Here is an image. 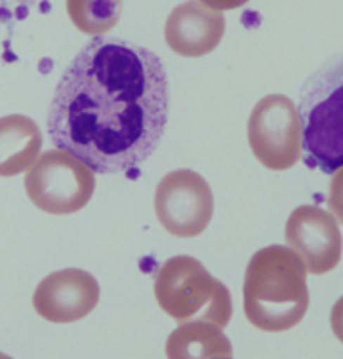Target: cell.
Listing matches in <instances>:
<instances>
[{
  "label": "cell",
  "mask_w": 343,
  "mask_h": 359,
  "mask_svg": "<svg viewBox=\"0 0 343 359\" xmlns=\"http://www.w3.org/2000/svg\"><path fill=\"white\" fill-rule=\"evenodd\" d=\"M168 103L159 55L122 39L96 36L61 74L48 135L93 173L130 171L157 151Z\"/></svg>",
  "instance_id": "obj_1"
},
{
  "label": "cell",
  "mask_w": 343,
  "mask_h": 359,
  "mask_svg": "<svg viewBox=\"0 0 343 359\" xmlns=\"http://www.w3.org/2000/svg\"><path fill=\"white\" fill-rule=\"evenodd\" d=\"M42 149V133L34 120L23 114L0 118V177L27 171Z\"/></svg>",
  "instance_id": "obj_11"
},
{
  "label": "cell",
  "mask_w": 343,
  "mask_h": 359,
  "mask_svg": "<svg viewBox=\"0 0 343 359\" xmlns=\"http://www.w3.org/2000/svg\"><path fill=\"white\" fill-rule=\"evenodd\" d=\"M67 13L80 33L101 36L119 23L122 0H67Z\"/></svg>",
  "instance_id": "obj_13"
},
{
  "label": "cell",
  "mask_w": 343,
  "mask_h": 359,
  "mask_svg": "<svg viewBox=\"0 0 343 359\" xmlns=\"http://www.w3.org/2000/svg\"><path fill=\"white\" fill-rule=\"evenodd\" d=\"M155 297L178 323L210 321L225 329L233 318L229 289L193 257H170L162 262L155 276Z\"/></svg>",
  "instance_id": "obj_4"
},
{
  "label": "cell",
  "mask_w": 343,
  "mask_h": 359,
  "mask_svg": "<svg viewBox=\"0 0 343 359\" xmlns=\"http://www.w3.org/2000/svg\"><path fill=\"white\" fill-rule=\"evenodd\" d=\"M330 325L334 334H336V339L343 344V297H339L336 304L332 306Z\"/></svg>",
  "instance_id": "obj_15"
},
{
  "label": "cell",
  "mask_w": 343,
  "mask_h": 359,
  "mask_svg": "<svg viewBox=\"0 0 343 359\" xmlns=\"http://www.w3.org/2000/svg\"><path fill=\"white\" fill-rule=\"evenodd\" d=\"M98 280L80 268L52 272L40 281L33 294L37 313L52 323H73L82 320L98 306Z\"/></svg>",
  "instance_id": "obj_9"
},
{
  "label": "cell",
  "mask_w": 343,
  "mask_h": 359,
  "mask_svg": "<svg viewBox=\"0 0 343 359\" xmlns=\"http://www.w3.org/2000/svg\"><path fill=\"white\" fill-rule=\"evenodd\" d=\"M214 359H233V355H219V358H214Z\"/></svg>",
  "instance_id": "obj_17"
},
{
  "label": "cell",
  "mask_w": 343,
  "mask_h": 359,
  "mask_svg": "<svg viewBox=\"0 0 343 359\" xmlns=\"http://www.w3.org/2000/svg\"><path fill=\"white\" fill-rule=\"evenodd\" d=\"M286 242L311 274H326L342 259L343 238L336 217L317 205H299L292 211Z\"/></svg>",
  "instance_id": "obj_8"
},
{
  "label": "cell",
  "mask_w": 343,
  "mask_h": 359,
  "mask_svg": "<svg viewBox=\"0 0 343 359\" xmlns=\"http://www.w3.org/2000/svg\"><path fill=\"white\" fill-rule=\"evenodd\" d=\"M245 313L265 333H284L305 318L309 308L307 268L284 245L259 249L245 272Z\"/></svg>",
  "instance_id": "obj_2"
},
{
  "label": "cell",
  "mask_w": 343,
  "mask_h": 359,
  "mask_svg": "<svg viewBox=\"0 0 343 359\" xmlns=\"http://www.w3.org/2000/svg\"><path fill=\"white\" fill-rule=\"evenodd\" d=\"M233 355V346L224 329L210 321L179 323L166 340L168 359H214Z\"/></svg>",
  "instance_id": "obj_12"
},
{
  "label": "cell",
  "mask_w": 343,
  "mask_h": 359,
  "mask_svg": "<svg viewBox=\"0 0 343 359\" xmlns=\"http://www.w3.org/2000/svg\"><path fill=\"white\" fill-rule=\"evenodd\" d=\"M29 200L52 215H71L90 202L96 190L93 171L79 158L61 149L40 154L27 170Z\"/></svg>",
  "instance_id": "obj_5"
},
{
  "label": "cell",
  "mask_w": 343,
  "mask_h": 359,
  "mask_svg": "<svg viewBox=\"0 0 343 359\" xmlns=\"http://www.w3.org/2000/svg\"><path fill=\"white\" fill-rule=\"evenodd\" d=\"M328 208H330L332 215L337 217V221L343 224V168L332 173Z\"/></svg>",
  "instance_id": "obj_14"
},
{
  "label": "cell",
  "mask_w": 343,
  "mask_h": 359,
  "mask_svg": "<svg viewBox=\"0 0 343 359\" xmlns=\"http://www.w3.org/2000/svg\"><path fill=\"white\" fill-rule=\"evenodd\" d=\"M297 114L305 165L326 175L343 168V53L328 59L305 82Z\"/></svg>",
  "instance_id": "obj_3"
},
{
  "label": "cell",
  "mask_w": 343,
  "mask_h": 359,
  "mask_svg": "<svg viewBox=\"0 0 343 359\" xmlns=\"http://www.w3.org/2000/svg\"><path fill=\"white\" fill-rule=\"evenodd\" d=\"M155 211L160 224L172 236L195 238L202 234L214 215L210 184L197 171H170L157 187Z\"/></svg>",
  "instance_id": "obj_7"
},
{
  "label": "cell",
  "mask_w": 343,
  "mask_h": 359,
  "mask_svg": "<svg viewBox=\"0 0 343 359\" xmlns=\"http://www.w3.org/2000/svg\"><path fill=\"white\" fill-rule=\"evenodd\" d=\"M225 34V18L200 0H187L172 10L164 25L166 44L183 57L212 53Z\"/></svg>",
  "instance_id": "obj_10"
},
{
  "label": "cell",
  "mask_w": 343,
  "mask_h": 359,
  "mask_svg": "<svg viewBox=\"0 0 343 359\" xmlns=\"http://www.w3.org/2000/svg\"><path fill=\"white\" fill-rule=\"evenodd\" d=\"M248 143L267 170L294 168L304 154V128L294 101L283 93L259 99L248 120Z\"/></svg>",
  "instance_id": "obj_6"
},
{
  "label": "cell",
  "mask_w": 343,
  "mask_h": 359,
  "mask_svg": "<svg viewBox=\"0 0 343 359\" xmlns=\"http://www.w3.org/2000/svg\"><path fill=\"white\" fill-rule=\"evenodd\" d=\"M0 359H13V358H10V355H6V353H0Z\"/></svg>",
  "instance_id": "obj_18"
},
{
  "label": "cell",
  "mask_w": 343,
  "mask_h": 359,
  "mask_svg": "<svg viewBox=\"0 0 343 359\" xmlns=\"http://www.w3.org/2000/svg\"><path fill=\"white\" fill-rule=\"evenodd\" d=\"M212 10H235V8L245 6L248 0H200Z\"/></svg>",
  "instance_id": "obj_16"
}]
</instances>
